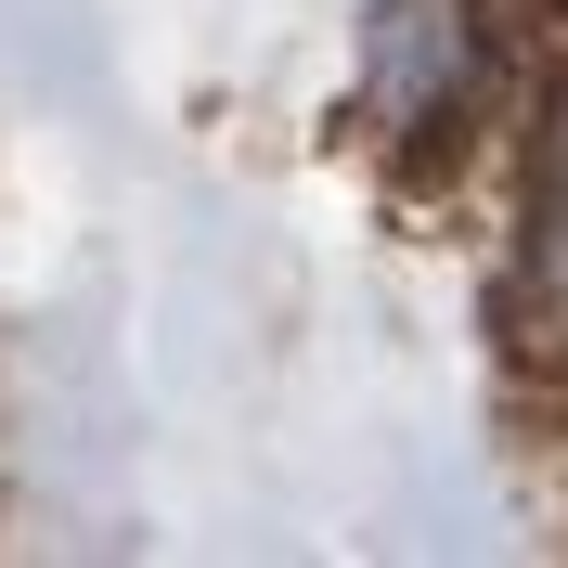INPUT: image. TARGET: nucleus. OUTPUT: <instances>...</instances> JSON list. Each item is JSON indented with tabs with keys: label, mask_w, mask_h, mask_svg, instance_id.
I'll list each match as a JSON object with an SVG mask.
<instances>
[{
	"label": "nucleus",
	"mask_w": 568,
	"mask_h": 568,
	"mask_svg": "<svg viewBox=\"0 0 568 568\" xmlns=\"http://www.w3.org/2000/svg\"><path fill=\"white\" fill-rule=\"evenodd\" d=\"M517 311H530V336H568V91L542 104V155H530V258H517Z\"/></svg>",
	"instance_id": "nucleus-2"
},
{
	"label": "nucleus",
	"mask_w": 568,
	"mask_h": 568,
	"mask_svg": "<svg viewBox=\"0 0 568 568\" xmlns=\"http://www.w3.org/2000/svg\"><path fill=\"white\" fill-rule=\"evenodd\" d=\"M465 78H478V27H465V0H375V27H362V91L388 130H439L465 104Z\"/></svg>",
	"instance_id": "nucleus-1"
}]
</instances>
